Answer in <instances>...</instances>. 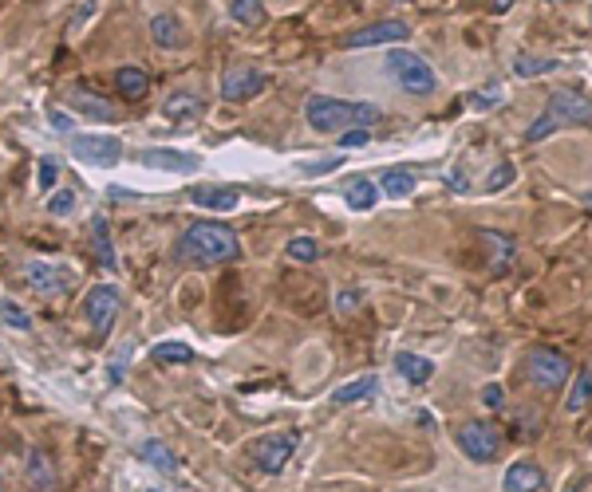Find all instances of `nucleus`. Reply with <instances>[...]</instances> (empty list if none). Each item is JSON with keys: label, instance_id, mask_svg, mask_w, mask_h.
I'll list each match as a JSON object with an SVG mask.
<instances>
[{"label": "nucleus", "instance_id": "f257e3e1", "mask_svg": "<svg viewBox=\"0 0 592 492\" xmlns=\"http://www.w3.org/2000/svg\"><path fill=\"white\" fill-rule=\"evenodd\" d=\"M178 253L198 260V265H230L241 256V240L230 225L218 221H193L178 240Z\"/></svg>", "mask_w": 592, "mask_h": 492}, {"label": "nucleus", "instance_id": "f03ea898", "mask_svg": "<svg viewBox=\"0 0 592 492\" xmlns=\"http://www.w3.org/2000/svg\"><path fill=\"white\" fill-rule=\"evenodd\" d=\"M592 123V95L577 91V87H561V91L549 95L545 111L537 115V123L525 130L530 142H545L557 126H588Z\"/></svg>", "mask_w": 592, "mask_h": 492}, {"label": "nucleus", "instance_id": "7ed1b4c3", "mask_svg": "<svg viewBox=\"0 0 592 492\" xmlns=\"http://www.w3.org/2000/svg\"><path fill=\"white\" fill-rule=\"evenodd\" d=\"M525 375H530V382L537 390L545 394H557L565 390L569 382H573V363H569L565 351H553V347H533L530 358H525Z\"/></svg>", "mask_w": 592, "mask_h": 492}, {"label": "nucleus", "instance_id": "20e7f679", "mask_svg": "<svg viewBox=\"0 0 592 492\" xmlns=\"http://www.w3.org/2000/svg\"><path fill=\"white\" fill-rule=\"evenodd\" d=\"M387 75H391V79L399 83L407 95H430L438 87L435 68H430L418 51H407V48L387 51Z\"/></svg>", "mask_w": 592, "mask_h": 492}, {"label": "nucleus", "instance_id": "39448f33", "mask_svg": "<svg viewBox=\"0 0 592 492\" xmlns=\"http://www.w3.org/2000/svg\"><path fill=\"white\" fill-rule=\"evenodd\" d=\"M305 118L316 135H343V130H355V103H343V98L332 95H312L305 103Z\"/></svg>", "mask_w": 592, "mask_h": 492}, {"label": "nucleus", "instance_id": "423d86ee", "mask_svg": "<svg viewBox=\"0 0 592 492\" xmlns=\"http://www.w3.org/2000/svg\"><path fill=\"white\" fill-rule=\"evenodd\" d=\"M502 445H505V433L498 430L493 422H466L458 430V450L470 457V461H478V465H486V461H498V453H502Z\"/></svg>", "mask_w": 592, "mask_h": 492}, {"label": "nucleus", "instance_id": "0eeeda50", "mask_svg": "<svg viewBox=\"0 0 592 492\" xmlns=\"http://www.w3.org/2000/svg\"><path fill=\"white\" fill-rule=\"evenodd\" d=\"M68 150L83 166H115V162L123 158V142L115 135H71Z\"/></svg>", "mask_w": 592, "mask_h": 492}, {"label": "nucleus", "instance_id": "6e6552de", "mask_svg": "<svg viewBox=\"0 0 592 492\" xmlns=\"http://www.w3.org/2000/svg\"><path fill=\"white\" fill-rule=\"evenodd\" d=\"M296 445H300V433L296 430L261 437V441H253V465L261 469V473H281V469L288 465V457L296 453Z\"/></svg>", "mask_w": 592, "mask_h": 492}, {"label": "nucleus", "instance_id": "1a4fd4ad", "mask_svg": "<svg viewBox=\"0 0 592 492\" xmlns=\"http://www.w3.org/2000/svg\"><path fill=\"white\" fill-rule=\"evenodd\" d=\"M265 91V71L253 68V63H230L221 75V95L230 103H245V98Z\"/></svg>", "mask_w": 592, "mask_h": 492}, {"label": "nucleus", "instance_id": "9d476101", "mask_svg": "<svg viewBox=\"0 0 592 492\" xmlns=\"http://www.w3.org/2000/svg\"><path fill=\"white\" fill-rule=\"evenodd\" d=\"M83 315H88V327L95 335H107L118 315V292L111 283H99V288L88 292V300H83Z\"/></svg>", "mask_w": 592, "mask_h": 492}, {"label": "nucleus", "instance_id": "9b49d317", "mask_svg": "<svg viewBox=\"0 0 592 492\" xmlns=\"http://www.w3.org/2000/svg\"><path fill=\"white\" fill-rule=\"evenodd\" d=\"M407 36H411V28H407L403 20H380V24L348 32V36H343V48H380V43H403Z\"/></svg>", "mask_w": 592, "mask_h": 492}, {"label": "nucleus", "instance_id": "f8f14e48", "mask_svg": "<svg viewBox=\"0 0 592 492\" xmlns=\"http://www.w3.org/2000/svg\"><path fill=\"white\" fill-rule=\"evenodd\" d=\"M24 280H28V288H36L40 295H63L71 288V272L56 268V265H44V260H28Z\"/></svg>", "mask_w": 592, "mask_h": 492}, {"label": "nucleus", "instance_id": "ddd939ff", "mask_svg": "<svg viewBox=\"0 0 592 492\" xmlns=\"http://www.w3.org/2000/svg\"><path fill=\"white\" fill-rule=\"evenodd\" d=\"M143 166H150V170H166V173H193V170H202V158H198V154H186V150L146 146V150H143Z\"/></svg>", "mask_w": 592, "mask_h": 492}, {"label": "nucleus", "instance_id": "4468645a", "mask_svg": "<svg viewBox=\"0 0 592 492\" xmlns=\"http://www.w3.org/2000/svg\"><path fill=\"white\" fill-rule=\"evenodd\" d=\"M545 488V469L537 461H513L505 469V492H541Z\"/></svg>", "mask_w": 592, "mask_h": 492}, {"label": "nucleus", "instance_id": "2eb2a0df", "mask_svg": "<svg viewBox=\"0 0 592 492\" xmlns=\"http://www.w3.org/2000/svg\"><path fill=\"white\" fill-rule=\"evenodd\" d=\"M190 201L202 205V209H213V213H230V209H237L241 193H237V190H218V185H213V190H210V185H193Z\"/></svg>", "mask_w": 592, "mask_h": 492}, {"label": "nucleus", "instance_id": "dca6fc26", "mask_svg": "<svg viewBox=\"0 0 592 492\" xmlns=\"http://www.w3.org/2000/svg\"><path fill=\"white\" fill-rule=\"evenodd\" d=\"M68 103H71L80 115H88L91 123H111V118H115V107L107 103V98H99V95L83 91V87H75V91H68Z\"/></svg>", "mask_w": 592, "mask_h": 492}, {"label": "nucleus", "instance_id": "f3484780", "mask_svg": "<svg viewBox=\"0 0 592 492\" xmlns=\"http://www.w3.org/2000/svg\"><path fill=\"white\" fill-rule=\"evenodd\" d=\"M395 370L411 382V386H423V382H430V375H435V363L423 355H411V351H399L395 355Z\"/></svg>", "mask_w": 592, "mask_h": 492}, {"label": "nucleus", "instance_id": "a211bd4d", "mask_svg": "<svg viewBox=\"0 0 592 492\" xmlns=\"http://www.w3.org/2000/svg\"><path fill=\"white\" fill-rule=\"evenodd\" d=\"M138 457H143V461H150V469H158V473H178V453L170 450V445L155 441V437L138 445Z\"/></svg>", "mask_w": 592, "mask_h": 492}, {"label": "nucleus", "instance_id": "6ab92c4d", "mask_svg": "<svg viewBox=\"0 0 592 492\" xmlns=\"http://www.w3.org/2000/svg\"><path fill=\"white\" fill-rule=\"evenodd\" d=\"M115 87H118V95L135 103V98H143L150 91V75L143 68H118L115 71Z\"/></svg>", "mask_w": 592, "mask_h": 492}, {"label": "nucleus", "instance_id": "aec40b11", "mask_svg": "<svg viewBox=\"0 0 592 492\" xmlns=\"http://www.w3.org/2000/svg\"><path fill=\"white\" fill-rule=\"evenodd\" d=\"M150 40L158 43V48H178L182 43V20L170 16V13H158L150 20Z\"/></svg>", "mask_w": 592, "mask_h": 492}, {"label": "nucleus", "instance_id": "412c9836", "mask_svg": "<svg viewBox=\"0 0 592 492\" xmlns=\"http://www.w3.org/2000/svg\"><path fill=\"white\" fill-rule=\"evenodd\" d=\"M163 115L166 118H178V123H190V118H198L202 115V98L198 95H190V91H174L163 103Z\"/></svg>", "mask_w": 592, "mask_h": 492}, {"label": "nucleus", "instance_id": "4be33fe9", "mask_svg": "<svg viewBox=\"0 0 592 492\" xmlns=\"http://www.w3.org/2000/svg\"><path fill=\"white\" fill-rule=\"evenodd\" d=\"M28 485L40 488V492H52V488H56V469L48 465V457L40 453V450L28 453Z\"/></svg>", "mask_w": 592, "mask_h": 492}, {"label": "nucleus", "instance_id": "5701e85b", "mask_svg": "<svg viewBox=\"0 0 592 492\" xmlns=\"http://www.w3.org/2000/svg\"><path fill=\"white\" fill-rule=\"evenodd\" d=\"M375 197H380V190L368 181V178H352L348 185H343V201H348V209H371Z\"/></svg>", "mask_w": 592, "mask_h": 492}, {"label": "nucleus", "instance_id": "b1692460", "mask_svg": "<svg viewBox=\"0 0 592 492\" xmlns=\"http://www.w3.org/2000/svg\"><path fill=\"white\" fill-rule=\"evenodd\" d=\"M375 390H380V382H375V375H368V378H355V382H348V386H340L336 394H332V402H336V406H352V402L371 398Z\"/></svg>", "mask_w": 592, "mask_h": 492}, {"label": "nucleus", "instance_id": "393cba45", "mask_svg": "<svg viewBox=\"0 0 592 492\" xmlns=\"http://www.w3.org/2000/svg\"><path fill=\"white\" fill-rule=\"evenodd\" d=\"M380 185H383L387 197H395V201H399V197H411V193H415V173L391 166V170H387L383 178H380Z\"/></svg>", "mask_w": 592, "mask_h": 492}, {"label": "nucleus", "instance_id": "a878e982", "mask_svg": "<svg viewBox=\"0 0 592 492\" xmlns=\"http://www.w3.org/2000/svg\"><path fill=\"white\" fill-rule=\"evenodd\" d=\"M588 402H592V370H577V375H573V390H569V398H565V410L580 413Z\"/></svg>", "mask_w": 592, "mask_h": 492}, {"label": "nucleus", "instance_id": "bb28decb", "mask_svg": "<svg viewBox=\"0 0 592 492\" xmlns=\"http://www.w3.org/2000/svg\"><path fill=\"white\" fill-rule=\"evenodd\" d=\"M91 233H95V256H99V265L115 268V245H111V225H107V217H95Z\"/></svg>", "mask_w": 592, "mask_h": 492}, {"label": "nucleus", "instance_id": "cd10ccee", "mask_svg": "<svg viewBox=\"0 0 592 492\" xmlns=\"http://www.w3.org/2000/svg\"><path fill=\"white\" fill-rule=\"evenodd\" d=\"M557 68H561V60H553V56H518V60H513V71H518L522 79L549 75V71H557Z\"/></svg>", "mask_w": 592, "mask_h": 492}, {"label": "nucleus", "instance_id": "c85d7f7f", "mask_svg": "<svg viewBox=\"0 0 592 492\" xmlns=\"http://www.w3.org/2000/svg\"><path fill=\"white\" fill-rule=\"evenodd\" d=\"M150 358H155L158 367H174V363H190L193 351L186 343H174V339H166V343H158L155 351H150Z\"/></svg>", "mask_w": 592, "mask_h": 492}, {"label": "nucleus", "instance_id": "c756f323", "mask_svg": "<svg viewBox=\"0 0 592 492\" xmlns=\"http://www.w3.org/2000/svg\"><path fill=\"white\" fill-rule=\"evenodd\" d=\"M230 16L237 20V24H245V28L265 24V8H261V0H230Z\"/></svg>", "mask_w": 592, "mask_h": 492}, {"label": "nucleus", "instance_id": "7c9ffc66", "mask_svg": "<svg viewBox=\"0 0 592 492\" xmlns=\"http://www.w3.org/2000/svg\"><path fill=\"white\" fill-rule=\"evenodd\" d=\"M482 240H486L490 253H493V268H498V272L510 268V260H513V240L502 237V233H482Z\"/></svg>", "mask_w": 592, "mask_h": 492}, {"label": "nucleus", "instance_id": "2f4dec72", "mask_svg": "<svg viewBox=\"0 0 592 492\" xmlns=\"http://www.w3.org/2000/svg\"><path fill=\"white\" fill-rule=\"evenodd\" d=\"M288 256L300 260V265H312V260L320 256V245L312 237H293V240H288Z\"/></svg>", "mask_w": 592, "mask_h": 492}, {"label": "nucleus", "instance_id": "473e14b6", "mask_svg": "<svg viewBox=\"0 0 592 492\" xmlns=\"http://www.w3.org/2000/svg\"><path fill=\"white\" fill-rule=\"evenodd\" d=\"M0 320H5L8 327H16V331H28L32 327V315L13 300H0Z\"/></svg>", "mask_w": 592, "mask_h": 492}, {"label": "nucleus", "instance_id": "72a5a7b5", "mask_svg": "<svg viewBox=\"0 0 592 492\" xmlns=\"http://www.w3.org/2000/svg\"><path fill=\"white\" fill-rule=\"evenodd\" d=\"M71 209H75V193L71 190H60V193L48 197V213L52 217H68Z\"/></svg>", "mask_w": 592, "mask_h": 492}, {"label": "nucleus", "instance_id": "f704fd0d", "mask_svg": "<svg viewBox=\"0 0 592 492\" xmlns=\"http://www.w3.org/2000/svg\"><path fill=\"white\" fill-rule=\"evenodd\" d=\"M380 107L375 103H355V130H371L375 123H380Z\"/></svg>", "mask_w": 592, "mask_h": 492}, {"label": "nucleus", "instance_id": "c9c22d12", "mask_svg": "<svg viewBox=\"0 0 592 492\" xmlns=\"http://www.w3.org/2000/svg\"><path fill=\"white\" fill-rule=\"evenodd\" d=\"M513 173H518V170H513V162H502V166H498V170H493V173H490V185H486V190H490V193H498V190H505V185H510V181H513Z\"/></svg>", "mask_w": 592, "mask_h": 492}, {"label": "nucleus", "instance_id": "e433bc0d", "mask_svg": "<svg viewBox=\"0 0 592 492\" xmlns=\"http://www.w3.org/2000/svg\"><path fill=\"white\" fill-rule=\"evenodd\" d=\"M343 162V154H336V158H324V162H300V173H308V178H316V173H328V170H336Z\"/></svg>", "mask_w": 592, "mask_h": 492}, {"label": "nucleus", "instance_id": "4c0bfd02", "mask_svg": "<svg viewBox=\"0 0 592 492\" xmlns=\"http://www.w3.org/2000/svg\"><path fill=\"white\" fill-rule=\"evenodd\" d=\"M60 178V166H56V158H40V190H52Z\"/></svg>", "mask_w": 592, "mask_h": 492}, {"label": "nucleus", "instance_id": "58836bf2", "mask_svg": "<svg viewBox=\"0 0 592 492\" xmlns=\"http://www.w3.org/2000/svg\"><path fill=\"white\" fill-rule=\"evenodd\" d=\"M482 402H486L490 410H502L505 406V390L498 386V382H490V386H482Z\"/></svg>", "mask_w": 592, "mask_h": 492}, {"label": "nucleus", "instance_id": "ea45409f", "mask_svg": "<svg viewBox=\"0 0 592 492\" xmlns=\"http://www.w3.org/2000/svg\"><path fill=\"white\" fill-rule=\"evenodd\" d=\"M368 138H371V130H343V135H340V146L352 150V146H363Z\"/></svg>", "mask_w": 592, "mask_h": 492}, {"label": "nucleus", "instance_id": "a19ab883", "mask_svg": "<svg viewBox=\"0 0 592 492\" xmlns=\"http://www.w3.org/2000/svg\"><path fill=\"white\" fill-rule=\"evenodd\" d=\"M360 300H363L360 292H340V295H336V311H352V308H360Z\"/></svg>", "mask_w": 592, "mask_h": 492}, {"label": "nucleus", "instance_id": "79ce46f5", "mask_svg": "<svg viewBox=\"0 0 592 492\" xmlns=\"http://www.w3.org/2000/svg\"><path fill=\"white\" fill-rule=\"evenodd\" d=\"M48 118H52V126H56V130H63V135H68V130H71V118L63 115V111H52Z\"/></svg>", "mask_w": 592, "mask_h": 492}, {"label": "nucleus", "instance_id": "37998d69", "mask_svg": "<svg viewBox=\"0 0 592 492\" xmlns=\"http://www.w3.org/2000/svg\"><path fill=\"white\" fill-rule=\"evenodd\" d=\"M450 181H455V190H466V173H462V170L450 173Z\"/></svg>", "mask_w": 592, "mask_h": 492}, {"label": "nucleus", "instance_id": "c03bdc74", "mask_svg": "<svg viewBox=\"0 0 592 492\" xmlns=\"http://www.w3.org/2000/svg\"><path fill=\"white\" fill-rule=\"evenodd\" d=\"M123 370H127V363H115L111 367V382H123Z\"/></svg>", "mask_w": 592, "mask_h": 492}, {"label": "nucleus", "instance_id": "a18cd8bd", "mask_svg": "<svg viewBox=\"0 0 592 492\" xmlns=\"http://www.w3.org/2000/svg\"><path fill=\"white\" fill-rule=\"evenodd\" d=\"M513 0H493V13H510Z\"/></svg>", "mask_w": 592, "mask_h": 492}, {"label": "nucleus", "instance_id": "49530a36", "mask_svg": "<svg viewBox=\"0 0 592 492\" xmlns=\"http://www.w3.org/2000/svg\"><path fill=\"white\" fill-rule=\"evenodd\" d=\"M588 209H592V197H588Z\"/></svg>", "mask_w": 592, "mask_h": 492}, {"label": "nucleus", "instance_id": "de8ad7c7", "mask_svg": "<svg viewBox=\"0 0 592 492\" xmlns=\"http://www.w3.org/2000/svg\"><path fill=\"white\" fill-rule=\"evenodd\" d=\"M146 492H158V488H146Z\"/></svg>", "mask_w": 592, "mask_h": 492}]
</instances>
